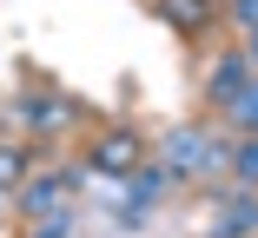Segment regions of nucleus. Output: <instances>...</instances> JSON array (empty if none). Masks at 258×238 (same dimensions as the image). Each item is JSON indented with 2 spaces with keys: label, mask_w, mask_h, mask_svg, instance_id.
I'll list each match as a JSON object with an SVG mask.
<instances>
[{
  "label": "nucleus",
  "mask_w": 258,
  "mask_h": 238,
  "mask_svg": "<svg viewBox=\"0 0 258 238\" xmlns=\"http://www.w3.org/2000/svg\"><path fill=\"white\" fill-rule=\"evenodd\" d=\"M251 66H258L251 53H219V60H212V80H205V100H212V106H225V113H232V100H238V93H245V86L258 80Z\"/></svg>",
  "instance_id": "f257e3e1"
},
{
  "label": "nucleus",
  "mask_w": 258,
  "mask_h": 238,
  "mask_svg": "<svg viewBox=\"0 0 258 238\" xmlns=\"http://www.w3.org/2000/svg\"><path fill=\"white\" fill-rule=\"evenodd\" d=\"M86 159H93V172H126V166H139V132H133V126L106 132V139H99Z\"/></svg>",
  "instance_id": "f03ea898"
},
{
  "label": "nucleus",
  "mask_w": 258,
  "mask_h": 238,
  "mask_svg": "<svg viewBox=\"0 0 258 238\" xmlns=\"http://www.w3.org/2000/svg\"><path fill=\"white\" fill-rule=\"evenodd\" d=\"M185 166H219V146L205 132H172V172H185Z\"/></svg>",
  "instance_id": "7ed1b4c3"
},
{
  "label": "nucleus",
  "mask_w": 258,
  "mask_h": 238,
  "mask_svg": "<svg viewBox=\"0 0 258 238\" xmlns=\"http://www.w3.org/2000/svg\"><path fill=\"white\" fill-rule=\"evenodd\" d=\"M159 14H166L172 27H192V33L212 20V14H205V0H159Z\"/></svg>",
  "instance_id": "20e7f679"
},
{
  "label": "nucleus",
  "mask_w": 258,
  "mask_h": 238,
  "mask_svg": "<svg viewBox=\"0 0 258 238\" xmlns=\"http://www.w3.org/2000/svg\"><path fill=\"white\" fill-rule=\"evenodd\" d=\"M232 172H238V185H258V132H245V139H238Z\"/></svg>",
  "instance_id": "39448f33"
},
{
  "label": "nucleus",
  "mask_w": 258,
  "mask_h": 238,
  "mask_svg": "<svg viewBox=\"0 0 258 238\" xmlns=\"http://www.w3.org/2000/svg\"><path fill=\"white\" fill-rule=\"evenodd\" d=\"M232 126H238V132H258V80L232 100Z\"/></svg>",
  "instance_id": "423d86ee"
},
{
  "label": "nucleus",
  "mask_w": 258,
  "mask_h": 238,
  "mask_svg": "<svg viewBox=\"0 0 258 238\" xmlns=\"http://www.w3.org/2000/svg\"><path fill=\"white\" fill-rule=\"evenodd\" d=\"M232 20H238L245 33H258V0H232Z\"/></svg>",
  "instance_id": "0eeeda50"
},
{
  "label": "nucleus",
  "mask_w": 258,
  "mask_h": 238,
  "mask_svg": "<svg viewBox=\"0 0 258 238\" xmlns=\"http://www.w3.org/2000/svg\"><path fill=\"white\" fill-rule=\"evenodd\" d=\"M7 179H20V152H0V185Z\"/></svg>",
  "instance_id": "6e6552de"
},
{
  "label": "nucleus",
  "mask_w": 258,
  "mask_h": 238,
  "mask_svg": "<svg viewBox=\"0 0 258 238\" xmlns=\"http://www.w3.org/2000/svg\"><path fill=\"white\" fill-rule=\"evenodd\" d=\"M245 53H251V60H258V33H251V46H245Z\"/></svg>",
  "instance_id": "1a4fd4ad"
}]
</instances>
